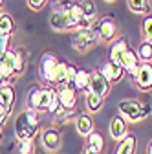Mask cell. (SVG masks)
Returning <instances> with one entry per match:
<instances>
[{"instance_id": "obj_1", "label": "cell", "mask_w": 152, "mask_h": 154, "mask_svg": "<svg viewBox=\"0 0 152 154\" xmlns=\"http://www.w3.org/2000/svg\"><path fill=\"white\" fill-rule=\"evenodd\" d=\"M15 138L17 141H24V140H35L41 134V116L39 112L24 108L15 116Z\"/></svg>"}, {"instance_id": "obj_2", "label": "cell", "mask_w": 152, "mask_h": 154, "mask_svg": "<svg viewBox=\"0 0 152 154\" xmlns=\"http://www.w3.org/2000/svg\"><path fill=\"white\" fill-rule=\"evenodd\" d=\"M57 95V90L46 85H33L26 95V108L35 110V112H46L50 103L53 101V97Z\"/></svg>"}, {"instance_id": "obj_3", "label": "cell", "mask_w": 152, "mask_h": 154, "mask_svg": "<svg viewBox=\"0 0 152 154\" xmlns=\"http://www.w3.org/2000/svg\"><path fill=\"white\" fill-rule=\"evenodd\" d=\"M148 105H143L139 99H121L117 103V114L126 123H139L148 116Z\"/></svg>"}, {"instance_id": "obj_4", "label": "cell", "mask_w": 152, "mask_h": 154, "mask_svg": "<svg viewBox=\"0 0 152 154\" xmlns=\"http://www.w3.org/2000/svg\"><path fill=\"white\" fill-rule=\"evenodd\" d=\"M99 44V35L96 31V24L88 29H79L75 31L73 37H71V46L75 51L79 53H88L93 46Z\"/></svg>"}, {"instance_id": "obj_5", "label": "cell", "mask_w": 152, "mask_h": 154, "mask_svg": "<svg viewBox=\"0 0 152 154\" xmlns=\"http://www.w3.org/2000/svg\"><path fill=\"white\" fill-rule=\"evenodd\" d=\"M96 31L99 35V42L112 44L119 38V26L112 17H103L96 22Z\"/></svg>"}, {"instance_id": "obj_6", "label": "cell", "mask_w": 152, "mask_h": 154, "mask_svg": "<svg viewBox=\"0 0 152 154\" xmlns=\"http://www.w3.org/2000/svg\"><path fill=\"white\" fill-rule=\"evenodd\" d=\"M15 61H17V50L9 48L0 59V85L13 86V83L18 79V75L15 72Z\"/></svg>"}, {"instance_id": "obj_7", "label": "cell", "mask_w": 152, "mask_h": 154, "mask_svg": "<svg viewBox=\"0 0 152 154\" xmlns=\"http://www.w3.org/2000/svg\"><path fill=\"white\" fill-rule=\"evenodd\" d=\"M59 55L53 53V51H44L41 55V61H39V77L42 79V83L46 86H51L53 83V73H55V68L59 64Z\"/></svg>"}, {"instance_id": "obj_8", "label": "cell", "mask_w": 152, "mask_h": 154, "mask_svg": "<svg viewBox=\"0 0 152 154\" xmlns=\"http://www.w3.org/2000/svg\"><path fill=\"white\" fill-rule=\"evenodd\" d=\"M62 130L61 128H57V127H48L41 132V143L44 147V150L55 154V152H59L62 149Z\"/></svg>"}, {"instance_id": "obj_9", "label": "cell", "mask_w": 152, "mask_h": 154, "mask_svg": "<svg viewBox=\"0 0 152 154\" xmlns=\"http://www.w3.org/2000/svg\"><path fill=\"white\" fill-rule=\"evenodd\" d=\"M50 28L53 31H77L79 24L73 20L68 13L62 11H51L50 13Z\"/></svg>"}, {"instance_id": "obj_10", "label": "cell", "mask_w": 152, "mask_h": 154, "mask_svg": "<svg viewBox=\"0 0 152 154\" xmlns=\"http://www.w3.org/2000/svg\"><path fill=\"white\" fill-rule=\"evenodd\" d=\"M88 92H93L101 95V97H106L110 94V83L106 81V77L99 72V70H93L90 72V85H88Z\"/></svg>"}, {"instance_id": "obj_11", "label": "cell", "mask_w": 152, "mask_h": 154, "mask_svg": "<svg viewBox=\"0 0 152 154\" xmlns=\"http://www.w3.org/2000/svg\"><path fill=\"white\" fill-rule=\"evenodd\" d=\"M108 130H110V138L114 140V141H123L126 136H128V123L121 118L119 114H116L114 118L110 119V125H108Z\"/></svg>"}, {"instance_id": "obj_12", "label": "cell", "mask_w": 152, "mask_h": 154, "mask_svg": "<svg viewBox=\"0 0 152 154\" xmlns=\"http://www.w3.org/2000/svg\"><path fill=\"white\" fill-rule=\"evenodd\" d=\"M119 64H121V68L125 70V73H128V75L132 77V79H134L136 73H138V70H139V66H141V61H139V57H138L136 50L128 48V50L123 53V57H121Z\"/></svg>"}, {"instance_id": "obj_13", "label": "cell", "mask_w": 152, "mask_h": 154, "mask_svg": "<svg viewBox=\"0 0 152 154\" xmlns=\"http://www.w3.org/2000/svg\"><path fill=\"white\" fill-rule=\"evenodd\" d=\"M99 72L106 77V81L112 85V83H121L123 77H125V70L121 68V64L117 63H112V61H105L99 68Z\"/></svg>"}, {"instance_id": "obj_14", "label": "cell", "mask_w": 152, "mask_h": 154, "mask_svg": "<svg viewBox=\"0 0 152 154\" xmlns=\"http://www.w3.org/2000/svg\"><path fill=\"white\" fill-rule=\"evenodd\" d=\"M57 97L62 105V110H75V106H77V90L71 85H66L57 90Z\"/></svg>"}, {"instance_id": "obj_15", "label": "cell", "mask_w": 152, "mask_h": 154, "mask_svg": "<svg viewBox=\"0 0 152 154\" xmlns=\"http://www.w3.org/2000/svg\"><path fill=\"white\" fill-rule=\"evenodd\" d=\"M134 83L138 86V90L141 92H150L152 90V64H141L136 77H134Z\"/></svg>"}, {"instance_id": "obj_16", "label": "cell", "mask_w": 152, "mask_h": 154, "mask_svg": "<svg viewBox=\"0 0 152 154\" xmlns=\"http://www.w3.org/2000/svg\"><path fill=\"white\" fill-rule=\"evenodd\" d=\"M75 130H77L83 138H88L90 134L96 130V121H93L92 114L84 112V114H79L75 118Z\"/></svg>"}, {"instance_id": "obj_17", "label": "cell", "mask_w": 152, "mask_h": 154, "mask_svg": "<svg viewBox=\"0 0 152 154\" xmlns=\"http://www.w3.org/2000/svg\"><path fill=\"white\" fill-rule=\"evenodd\" d=\"M0 105H2L4 112L11 116L13 105H15V88L9 85H0Z\"/></svg>"}, {"instance_id": "obj_18", "label": "cell", "mask_w": 152, "mask_h": 154, "mask_svg": "<svg viewBox=\"0 0 152 154\" xmlns=\"http://www.w3.org/2000/svg\"><path fill=\"white\" fill-rule=\"evenodd\" d=\"M68 66H70L68 63L59 61V64H57V68H55V73H53V83H51V88L59 90V88H62V86L70 85V83H68Z\"/></svg>"}, {"instance_id": "obj_19", "label": "cell", "mask_w": 152, "mask_h": 154, "mask_svg": "<svg viewBox=\"0 0 152 154\" xmlns=\"http://www.w3.org/2000/svg\"><path fill=\"white\" fill-rule=\"evenodd\" d=\"M88 85H90V72L84 68H77V73H75L71 86L77 90V92H88Z\"/></svg>"}, {"instance_id": "obj_20", "label": "cell", "mask_w": 152, "mask_h": 154, "mask_svg": "<svg viewBox=\"0 0 152 154\" xmlns=\"http://www.w3.org/2000/svg\"><path fill=\"white\" fill-rule=\"evenodd\" d=\"M128 50V44H126V41L125 38H117L116 42H112V46H110V51H108V61H112V63H117L119 64V61H121V57H123V53Z\"/></svg>"}, {"instance_id": "obj_21", "label": "cell", "mask_w": 152, "mask_h": 154, "mask_svg": "<svg viewBox=\"0 0 152 154\" xmlns=\"http://www.w3.org/2000/svg\"><path fill=\"white\" fill-rule=\"evenodd\" d=\"M84 105H86L88 114H97L105 105V97H101V95L93 94V92H86L84 94Z\"/></svg>"}, {"instance_id": "obj_22", "label": "cell", "mask_w": 152, "mask_h": 154, "mask_svg": "<svg viewBox=\"0 0 152 154\" xmlns=\"http://www.w3.org/2000/svg\"><path fill=\"white\" fill-rule=\"evenodd\" d=\"M126 8L136 13V15H143V17H148L152 13V4L150 0H126Z\"/></svg>"}, {"instance_id": "obj_23", "label": "cell", "mask_w": 152, "mask_h": 154, "mask_svg": "<svg viewBox=\"0 0 152 154\" xmlns=\"http://www.w3.org/2000/svg\"><path fill=\"white\" fill-rule=\"evenodd\" d=\"M136 147H138V138L134 134H128L123 141H119L116 154H136Z\"/></svg>"}, {"instance_id": "obj_24", "label": "cell", "mask_w": 152, "mask_h": 154, "mask_svg": "<svg viewBox=\"0 0 152 154\" xmlns=\"http://www.w3.org/2000/svg\"><path fill=\"white\" fill-rule=\"evenodd\" d=\"M81 9H83V18L86 22H96V17H97V6L93 0H81L79 2Z\"/></svg>"}, {"instance_id": "obj_25", "label": "cell", "mask_w": 152, "mask_h": 154, "mask_svg": "<svg viewBox=\"0 0 152 154\" xmlns=\"http://www.w3.org/2000/svg\"><path fill=\"white\" fill-rule=\"evenodd\" d=\"M17 31L15 20L9 13H0V35H13Z\"/></svg>"}, {"instance_id": "obj_26", "label": "cell", "mask_w": 152, "mask_h": 154, "mask_svg": "<svg viewBox=\"0 0 152 154\" xmlns=\"http://www.w3.org/2000/svg\"><path fill=\"white\" fill-rule=\"evenodd\" d=\"M138 57H139V61L141 64H152V42L148 41H141L138 50H136Z\"/></svg>"}, {"instance_id": "obj_27", "label": "cell", "mask_w": 152, "mask_h": 154, "mask_svg": "<svg viewBox=\"0 0 152 154\" xmlns=\"http://www.w3.org/2000/svg\"><path fill=\"white\" fill-rule=\"evenodd\" d=\"M17 50V61H15V72L17 75L20 77L24 72H26V66H28V51L24 48H15Z\"/></svg>"}, {"instance_id": "obj_28", "label": "cell", "mask_w": 152, "mask_h": 154, "mask_svg": "<svg viewBox=\"0 0 152 154\" xmlns=\"http://www.w3.org/2000/svg\"><path fill=\"white\" fill-rule=\"evenodd\" d=\"M84 140H86V143H84L86 147H90V149H93V150H97L99 154L103 152V149H105V140H103V136H101L97 130H93L90 136L84 138Z\"/></svg>"}, {"instance_id": "obj_29", "label": "cell", "mask_w": 152, "mask_h": 154, "mask_svg": "<svg viewBox=\"0 0 152 154\" xmlns=\"http://www.w3.org/2000/svg\"><path fill=\"white\" fill-rule=\"evenodd\" d=\"M15 154H35V140H24L18 141Z\"/></svg>"}, {"instance_id": "obj_30", "label": "cell", "mask_w": 152, "mask_h": 154, "mask_svg": "<svg viewBox=\"0 0 152 154\" xmlns=\"http://www.w3.org/2000/svg\"><path fill=\"white\" fill-rule=\"evenodd\" d=\"M141 37H143V41L152 42V15L143 18V22H141Z\"/></svg>"}, {"instance_id": "obj_31", "label": "cell", "mask_w": 152, "mask_h": 154, "mask_svg": "<svg viewBox=\"0 0 152 154\" xmlns=\"http://www.w3.org/2000/svg\"><path fill=\"white\" fill-rule=\"evenodd\" d=\"M46 112H48L50 116H53V118H57L61 112H64V110H62V105H61V101H59V97H57V95L53 97V101L50 103V106H48Z\"/></svg>"}, {"instance_id": "obj_32", "label": "cell", "mask_w": 152, "mask_h": 154, "mask_svg": "<svg viewBox=\"0 0 152 154\" xmlns=\"http://www.w3.org/2000/svg\"><path fill=\"white\" fill-rule=\"evenodd\" d=\"M26 2H28L29 9H33V11H42L48 6L50 0H26Z\"/></svg>"}, {"instance_id": "obj_33", "label": "cell", "mask_w": 152, "mask_h": 154, "mask_svg": "<svg viewBox=\"0 0 152 154\" xmlns=\"http://www.w3.org/2000/svg\"><path fill=\"white\" fill-rule=\"evenodd\" d=\"M9 42H11L9 35H0V59H2L4 53L9 50Z\"/></svg>"}, {"instance_id": "obj_34", "label": "cell", "mask_w": 152, "mask_h": 154, "mask_svg": "<svg viewBox=\"0 0 152 154\" xmlns=\"http://www.w3.org/2000/svg\"><path fill=\"white\" fill-rule=\"evenodd\" d=\"M81 154H99V152H97V150H93V149H90V147H86V145H84V149H83V152H81Z\"/></svg>"}, {"instance_id": "obj_35", "label": "cell", "mask_w": 152, "mask_h": 154, "mask_svg": "<svg viewBox=\"0 0 152 154\" xmlns=\"http://www.w3.org/2000/svg\"><path fill=\"white\" fill-rule=\"evenodd\" d=\"M147 154H152V140H150V143H148V150H147Z\"/></svg>"}, {"instance_id": "obj_36", "label": "cell", "mask_w": 152, "mask_h": 154, "mask_svg": "<svg viewBox=\"0 0 152 154\" xmlns=\"http://www.w3.org/2000/svg\"><path fill=\"white\" fill-rule=\"evenodd\" d=\"M103 2H106V4H114V2H117V0H103Z\"/></svg>"}, {"instance_id": "obj_37", "label": "cell", "mask_w": 152, "mask_h": 154, "mask_svg": "<svg viewBox=\"0 0 152 154\" xmlns=\"http://www.w3.org/2000/svg\"><path fill=\"white\" fill-rule=\"evenodd\" d=\"M2 8H4V0H0V11H2Z\"/></svg>"}, {"instance_id": "obj_38", "label": "cell", "mask_w": 152, "mask_h": 154, "mask_svg": "<svg viewBox=\"0 0 152 154\" xmlns=\"http://www.w3.org/2000/svg\"><path fill=\"white\" fill-rule=\"evenodd\" d=\"M2 128H4V127H2V125H0V138H2Z\"/></svg>"}, {"instance_id": "obj_39", "label": "cell", "mask_w": 152, "mask_h": 154, "mask_svg": "<svg viewBox=\"0 0 152 154\" xmlns=\"http://www.w3.org/2000/svg\"><path fill=\"white\" fill-rule=\"evenodd\" d=\"M53 2H59V0H53Z\"/></svg>"}]
</instances>
